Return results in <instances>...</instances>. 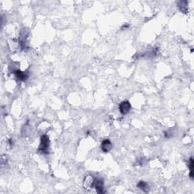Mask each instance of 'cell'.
<instances>
[{"label": "cell", "instance_id": "cell-1", "mask_svg": "<svg viewBox=\"0 0 194 194\" xmlns=\"http://www.w3.org/2000/svg\"><path fill=\"white\" fill-rule=\"evenodd\" d=\"M49 147V138L47 135H43L40 138V144L38 151L41 153H47Z\"/></svg>", "mask_w": 194, "mask_h": 194}, {"label": "cell", "instance_id": "cell-2", "mask_svg": "<svg viewBox=\"0 0 194 194\" xmlns=\"http://www.w3.org/2000/svg\"><path fill=\"white\" fill-rule=\"evenodd\" d=\"M131 109V105L128 101H124L120 103L119 105V110L122 115H126L128 113Z\"/></svg>", "mask_w": 194, "mask_h": 194}, {"label": "cell", "instance_id": "cell-3", "mask_svg": "<svg viewBox=\"0 0 194 194\" xmlns=\"http://www.w3.org/2000/svg\"><path fill=\"white\" fill-rule=\"evenodd\" d=\"M94 187L96 188L97 193H106V190H105L104 189V181H103L102 178L95 179Z\"/></svg>", "mask_w": 194, "mask_h": 194}, {"label": "cell", "instance_id": "cell-4", "mask_svg": "<svg viewBox=\"0 0 194 194\" xmlns=\"http://www.w3.org/2000/svg\"><path fill=\"white\" fill-rule=\"evenodd\" d=\"M101 148L102 150L104 152H109L112 148V142H111L109 139L105 140H103L102 143Z\"/></svg>", "mask_w": 194, "mask_h": 194}, {"label": "cell", "instance_id": "cell-5", "mask_svg": "<svg viewBox=\"0 0 194 194\" xmlns=\"http://www.w3.org/2000/svg\"><path fill=\"white\" fill-rule=\"evenodd\" d=\"M94 181L95 179L92 177V175H88V176L84 179V187H86L87 189L92 188L93 187H94Z\"/></svg>", "mask_w": 194, "mask_h": 194}, {"label": "cell", "instance_id": "cell-6", "mask_svg": "<svg viewBox=\"0 0 194 194\" xmlns=\"http://www.w3.org/2000/svg\"><path fill=\"white\" fill-rule=\"evenodd\" d=\"M14 74H15L17 79L21 81H25L28 78V75L25 72H23L20 70H16L14 72Z\"/></svg>", "mask_w": 194, "mask_h": 194}, {"label": "cell", "instance_id": "cell-7", "mask_svg": "<svg viewBox=\"0 0 194 194\" xmlns=\"http://www.w3.org/2000/svg\"><path fill=\"white\" fill-rule=\"evenodd\" d=\"M137 187L142 190L144 192H146V193H148L149 191V185L145 181H139L137 184Z\"/></svg>", "mask_w": 194, "mask_h": 194}, {"label": "cell", "instance_id": "cell-8", "mask_svg": "<svg viewBox=\"0 0 194 194\" xmlns=\"http://www.w3.org/2000/svg\"><path fill=\"white\" fill-rule=\"evenodd\" d=\"M189 168H190V177L191 179H193V165L194 161L193 158H190V162L188 164Z\"/></svg>", "mask_w": 194, "mask_h": 194}]
</instances>
